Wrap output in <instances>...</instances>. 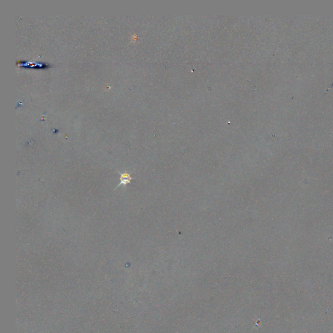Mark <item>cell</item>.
<instances>
[{"label": "cell", "instance_id": "obj_1", "mask_svg": "<svg viewBox=\"0 0 333 333\" xmlns=\"http://www.w3.org/2000/svg\"><path fill=\"white\" fill-rule=\"evenodd\" d=\"M117 172L119 173L120 174V183H119V185H118L117 186V187L115 188V190L117 189V187H119V186H124V187L127 186V184H128V183H130L131 182V180H132L133 178H131V176H130V174L128 173H122L121 172H120L119 170L117 169Z\"/></svg>", "mask_w": 333, "mask_h": 333}]
</instances>
